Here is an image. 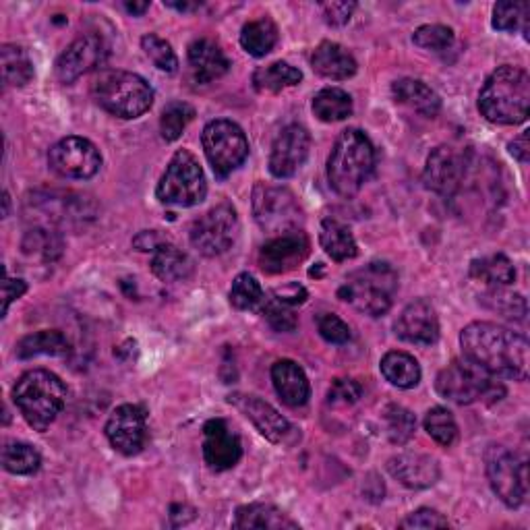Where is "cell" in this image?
Returning a JSON list of instances; mask_svg holds the SVG:
<instances>
[{
    "label": "cell",
    "mask_w": 530,
    "mask_h": 530,
    "mask_svg": "<svg viewBox=\"0 0 530 530\" xmlns=\"http://www.w3.org/2000/svg\"><path fill=\"white\" fill-rule=\"evenodd\" d=\"M468 166L470 162L466 152L456 150L452 145H439L427 158L423 183L429 191L441 197H452L460 191Z\"/></svg>",
    "instance_id": "5bb4252c"
},
{
    "label": "cell",
    "mask_w": 530,
    "mask_h": 530,
    "mask_svg": "<svg viewBox=\"0 0 530 530\" xmlns=\"http://www.w3.org/2000/svg\"><path fill=\"white\" fill-rule=\"evenodd\" d=\"M450 522L448 518L441 516L437 510H431V508H421L417 512L408 514L402 522H400V528H448Z\"/></svg>",
    "instance_id": "f907efd6"
},
{
    "label": "cell",
    "mask_w": 530,
    "mask_h": 530,
    "mask_svg": "<svg viewBox=\"0 0 530 530\" xmlns=\"http://www.w3.org/2000/svg\"><path fill=\"white\" fill-rule=\"evenodd\" d=\"M239 230L241 224L237 210H234L232 203L222 201L210 212H205L199 220H195L191 228V245L203 257H218L237 243Z\"/></svg>",
    "instance_id": "7c38bea8"
},
{
    "label": "cell",
    "mask_w": 530,
    "mask_h": 530,
    "mask_svg": "<svg viewBox=\"0 0 530 530\" xmlns=\"http://www.w3.org/2000/svg\"><path fill=\"white\" fill-rule=\"evenodd\" d=\"M317 330H319V336L330 344H346L352 336L348 323L342 321L334 313H321L317 317Z\"/></svg>",
    "instance_id": "c3c4849f"
},
{
    "label": "cell",
    "mask_w": 530,
    "mask_h": 530,
    "mask_svg": "<svg viewBox=\"0 0 530 530\" xmlns=\"http://www.w3.org/2000/svg\"><path fill=\"white\" fill-rule=\"evenodd\" d=\"M3 466L11 475H34L42 466L40 452L23 444V441H7L3 448Z\"/></svg>",
    "instance_id": "8d00e7d4"
},
{
    "label": "cell",
    "mask_w": 530,
    "mask_h": 530,
    "mask_svg": "<svg viewBox=\"0 0 530 530\" xmlns=\"http://www.w3.org/2000/svg\"><path fill=\"white\" fill-rule=\"evenodd\" d=\"M141 48L143 52L147 54V58L164 73H174L176 69H179V58H176L172 46L162 40L160 36L156 34H147L141 38Z\"/></svg>",
    "instance_id": "bcb514c9"
},
{
    "label": "cell",
    "mask_w": 530,
    "mask_h": 530,
    "mask_svg": "<svg viewBox=\"0 0 530 530\" xmlns=\"http://www.w3.org/2000/svg\"><path fill=\"white\" fill-rule=\"evenodd\" d=\"M311 65L317 75L334 81L350 79L359 69L355 56L336 42H321L313 52Z\"/></svg>",
    "instance_id": "d4e9b609"
},
{
    "label": "cell",
    "mask_w": 530,
    "mask_h": 530,
    "mask_svg": "<svg viewBox=\"0 0 530 530\" xmlns=\"http://www.w3.org/2000/svg\"><path fill=\"white\" fill-rule=\"evenodd\" d=\"M147 9H150V3H147V0H145V3H125V11L129 15H133V17L143 15Z\"/></svg>",
    "instance_id": "6f0895ef"
},
{
    "label": "cell",
    "mask_w": 530,
    "mask_h": 530,
    "mask_svg": "<svg viewBox=\"0 0 530 530\" xmlns=\"http://www.w3.org/2000/svg\"><path fill=\"white\" fill-rule=\"evenodd\" d=\"M392 94L398 104L408 106L410 110L427 116V119H433L441 110V98L437 96V92H433L427 83L419 79L404 77L394 81Z\"/></svg>",
    "instance_id": "484cf974"
},
{
    "label": "cell",
    "mask_w": 530,
    "mask_h": 530,
    "mask_svg": "<svg viewBox=\"0 0 530 530\" xmlns=\"http://www.w3.org/2000/svg\"><path fill=\"white\" fill-rule=\"evenodd\" d=\"M272 381L280 400L286 406H303L311 396V384L305 371L290 359L276 361L272 367Z\"/></svg>",
    "instance_id": "cb8c5ba5"
},
{
    "label": "cell",
    "mask_w": 530,
    "mask_h": 530,
    "mask_svg": "<svg viewBox=\"0 0 530 530\" xmlns=\"http://www.w3.org/2000/svg\"><path fill=\"white\" fill-rule=\"evenodd\" d=\"M208 195V181L199 160L187 152L179 150L156 187V197L164 205H176V208H193Z\"/></svg>",
    "instance_id": "ba28073f"
},
{
    "label": "cell",
    "mask_w": 530,
    "mask_h": 530,
    "mask_svg": "<svg viewBox=\"0 0 530 530\" xmlns=\"http://www.w3.org/2000/svg\"><path fill=\"white\" fill-rule=\"evenodd\" d=\"M166 7H170V9H176V11H195V9H199L201 7V3H172V0H170V3H164Z\"/></svg>",
    "instance_id": "680465c9"
},
{
    "label": "cell",
    "mask_w": 530,
    "mask_h": 530,
    "mask_svg": "<svg viewBox=\"0 0 530 530\" xmlns=\"http://www.w3.org/2000/svg\"><path fill=\"white\" fill-rule=\"evenodd\" d=\"M272 297L288 307H297V305H303L309 297V292L305 290V286L301 284H288L284 288H278Z\"/></svg>",
    "instance_id": "f5cc1de1"
},
{
    "label": "cell",
    "mask_w": 530,
    "mask_h": 530,
    "mask_svg": "<svg viewBox=\"0 0 530 530\" xmlns=\"http://www.w3.org/2000/svg\"><path fill=\"white\" fill-rule=\"evenodd\" d=\"M479 110L493 125H522L530 110L528 73L512 65L493 71L479 94Z\"/></svg>",
    "instance_id": "7a4b0ae2"
},
{
    "label": "cell",
    "mask_w": 530,
    "mask_h": 530,
    "mask_svg": "<svg viewBox=\"0 0 530 530\" xmlns=\"http://www.w3.org/2000/svg\"><path fill=\"white\" fill-rule=\"evenodd\" d=\"M355 110L352 106V98L348 92L340 90V87H326L313 98V114L321 123H338L348 119Z\"/></svg>",
    "instance_id": "e575fe53"
},
{
    "label": "cell",
    "mask_w": 530,
    "mask_h": 530,
    "mask_svg": "<svg viewBox=\"0 0 530 530\" xmlns=\"http://www.w3.org/2000/svg\"><path fill=\"white\" fill-rule=\"evenodd\" d=\"M253 216L261 230L270 234H286L299 230L303 212L297 197L286 187L259 183L253 189Z\"/></svg>",
    "instance_id": "30bf717a"
},
{
    "label": "cell",
    "mask_w": 530,
    "mask_h": 530,
    "mask_svg": "<svg viewBox=\"0 0 530 530\" xmlns=\"http://www.w3.org/2000/svg\"><path fill=\"white\" fill-rule=\"evenodd\" d=\"M396 334L408 344L431 346L439 338V317L427 299L412 301L396 321Z\"/></svg>",
    "instance_id": "44dd1931"
},
{
    "label": "cell",
    "mask_w": 530,
    "mask_h": 530,
    "mask_svg": "<svg viewBox=\"0 0 530 530\" xmlns=\"http://www.w3.org/2000/svg\"><path fill=\"white\" fill-rule=\"evenodd\" d=\"M303 81V73L288 63H272L268 67H259L253 73V85L261 94H280L286 87H294Z\"/></svg>",
    "instance_id": "d6a6232c"
},
{
    "label": "cell",
    "mask_w": 530,
    "mask_h": 530,
    "mask_svg": "<svg viewBox=\"0 0 530 530\" xmlns=\"http://www.w3.org/2000/svg\"><path fill=\"white\" fill-rule=\"evenodd\" d=\"M25 290H27V284H25L23 280L9 278V276L5 274V280H3V317L9 313L11 303L23 297Z\"/></svg>",
    "instance_id": "db71d44e"
},
{
    "label": "cell",
    "mask_w": 530,
    "mask_h": 530,
    "mask_svg": "<svg viewBox=\"0 0 530 530\" xmlns=\"http://www.w3.org/2000/svg\"><path fill=\"white\" fill-rule=\"evenodd\" d=\"M71 344L67 336L58 330H42L29 334L17 342L15 355L23 361L34 357H67Z\"/></svg>",
    "instance_id": "83f0119b"
},
{
    "label": "cell",
    "mask_w": 530,
    "mask_h": 530,
    "mask_svg": "<svg viewBox=\"0 0 530 530\" xmlns=\"http://www.w3.org/2000/svg\"><path fill=\"white\" fill-rule=\"evenodd\" d=\"M412 42L415 46L423 48V50H431V52H444L448 48H452L454 44V29L448 25H421L415 36H412Z\"/></svg>",
    "instance_id": "f6af8a7d"
},
{
    "label": "cell",
    "mask_w": 530,
    "mask_h": 530,
    "mask_svg": "<svg viewBox=\"0 0 530 530\" xmlns=\"http://www.w3.org/2000/svg\"><path fill=\"white\" fill-rule=\"evenodd\" d=\"M363 396V386L355 379L348 377H338L332 381V386L328 390V402L334 406H348L359 402Z\"/></svg>",
    "instance_id": "681fc988"
},
{
    "label": "cell",
    "mask_w": 530,
    "mask_h": 530,
    "mask_svg": "<svg viewBox=\"0 0 530 530\" xmlns=\"http://www.w3.org/2000/svg\"><path fill=\"white\" fill-rule=\"evenodd\" d=\"M355 3H323L321 13L330 25H344L350 21L352 13H355Z\"/></svg>",
    "instance_id": "816d5d0a"
},
{
    "label": "cell",
    "mask_w": 530,
    "mask_h": 530,
    "mask_svg": "<svg viewBox=\"0 0 530 530\" xmlns=\"http://www.w3.org/2000/svg\"><path fill=\"white\" fill-rule=\"evenodd\" d=\"M425 431L439 446L450 448L458 437V425L452 412L444 406H435L425 415Z\"/></svg>",
    "instance_id": "b9f144b4"
},
{
    "label": "cell",
    "mask_w": 530,
    "mask_h": 530,
    "mask_svg": "<svg viewBox=\"0 0 530 530\" xmlns=\"http://www.w3.org/2000/svg\"><path fill=\"white\" fill-rule=\"evenodd\" d=\"M203 152L208 158L212 170L220 179H226L249 156V141L245 131L228 119H218L205 125L203 135Z\"/></svg>",
    "instance_id": "9c48e42d"
},
{
    "label": "cell",
    "mask_w": 530,
    "mask_h": 530,
    "mask_svg": "<svg viewBox=\"0 0 530 530\" xmlns=\"http://www.w3.org/2000/svg\"><path fill=\"white\" fill-rule=\"evenodd\" d=\"M483 303L499 313L506 319H512V321H524L526 319V301L522 294L518 292H510V290H504V286H491V290L483 297Z\"/></svg>",
    "instance_id": "74e56055"
},
{
    "label": "cell",
    "mask_w": 530,
    "mask_h": 530,
    "mask_svg": "<svg viewBox=\"0 0 530 530\" xmlns=\"http://www.w3.org/2000/svg\"><path fill=\"white\" fill-rule=\"evenodd\" d=\"M152 255H154L152 257V272L162 282H183V280L191 278L195 265H193L191 257L187 253H183L179 247H174L172 243L166 241Z\"/></svg>",
    "instance_id": "f1b7e54d"
},
{
    "label": "cell",
    "mask_w": 530,
    "mask_h": 530,
    "mask_svg": "<svg viewBox=\"0 0 530 530\" xmlns=\"http://www.w3.org/2000/svg\"><path fill=\"white\" fill-rule=\"evenodd\" d=\"M435 390L441 398L460 406L475 402L493 404L506 396V388L499 384L497 377L466 357L452 361L446 369L439 371Z\"/></svg>",
    "instance_id": "52a82bcc"
},
{
    "label": "cell",
    "mask_w": 530,
    "mask_h": 530,
    "mask_svg": "<svg viewBox=\"0 0 530 530\" xmlns=\"http://www.w3.org/2000/svg\"><path fill=\"white\" fill-rule=\"evenodd\" d=\"M92 94L102 110L125 121L139 119L154 104L152 85L135 73L119 69L102 71L92 83Z\"/></svg>",
    "instance_id": "5b68a950"
},
{
    "label": "cell",
    "mask_w": 530,
    "mask_h": 530,
    "mask_svg": "<svg viewBox=\"0 0 530 530\" xmlns=\"http://www.w3.org/2000/svg\"><path fill=\"white\" fill-rule=\"evenodd\" d=\"M464 357L493 377L522 381L528 375V340L491 321H475L460 334Z\"/></svg>",
    "instance_id": "6da1fadb"
},
{
    "label": "cell",
    "mask_w": 530,
    "mask_h": 530,
    "mask_svg": "<svg viewBox=\"0 0 530 530\" xmlns=\"http://www.w3.org/2000/svg\"><path fill=\"white\" fill-rule=\"evenodd\" d=\"M234 528L249 530H299V522H294L286 512L272 504H249L241 506L234 516Z\"/></svg>",
    "instance_id": "4316f807"
},
{
    "label": "cell",
    "mask_w": 530,
    "mask_h": 530,
    "mask_svg": "<svg viewBox=\"0 0 530 530\" xmlns=\"http://www.w3.org/2000/svg\"><path fill=\"white\" fill-rule=\"evenodd\" d=\"M375 168V147L359 129H346L338 135L328 158L330 187L342 197H355L369 181Z\"/></svg>",
    "instance_id": "3957f363"
},
{
    "label": "cell",
    "mask_w": 530,
    "mask_h": 530,
    "mask_svg": "<svg viewBox=\"0 0 530 530\" xmlns=\"http://www.w3.org/2000/svg\"><path fill=\"white\" fill-rule=\"evenodd\" d=\"M228 402L237 410H241L243 415L257 427V431L265 439H270L272 444H288V439L294 435V429L288 423V419H284L270 402L261 400L259 396L232 394L228 396Z\"/></svg>",
    "instance_id": "d6986e66"
},
{
    "label": "cell",
    "mask_w": 530,
    "mask_h": 530,
    "mask_svg": "<svg viewBox=\"0 0 530 530\" xmlns=\"http://www.w3.org/2000/svg\"><path fill=\"white\" fill-rule=\"evenodd\" d=\"M470 276L489 286H510L516 280V268L510 257L497 253L470 263Z\"/></svg>",
    "instance_id": "836d02e7"
},
{
    "label": "cell",
    "mask_w": 530,
    "mask_h": 530,
    "mask_svg": "<svg viewBox=\"0 0 530 530\" xmlns=\"http://www.w3.org/2000/svg\"><path fill=\"white\" fill-rule=\"evenodd\" d=\"M0 61H3V79L9 87H23L36 75L32 58L17 44H5L0 50Z\"/></svg>",
    "instance_id": "d590c367"
},
{
    "label": "cell",
    "mask_w": 530,
    "mask_h": 530,
    "mask_svg": "<svg viewBox=\"0 0 530 530\" xmlns=\"http://www.w3.org/2000/svg\"><path fill=\"white\" fill-rule=\"evenodd\" d=\"M48 164L56 174H61L63 179L87 181L98 174L102 166V156L90 139L71 135L50 147Z\"/></svg>",
    "instance_id": "4fadbf2b"
},
{
    "label": "cell",
    "mask_w": 530,
    "mask_h": 530,
    "mask_svg": "<svg viewBox=\"0 0 530 530\" xmlns=\"http://www.w3.org/2000/svg\"><path fill=\"white\" fill-rule=\"evenodd\" d=\"M510 154L518 160V162H522V164H526L528 162V158H530V143H528V131H524V133H520L510 145Z\"/></svg>",
    "instance_id": "9f6ffc18"
},
{
    "label": "cell",
    "mask_w": 530,
    "mask_h": 530,
    "mask_svg": "<svg viewBox=\"0 0 530 530\" xmlns=\"http://www.w3.org/2000/svg\"><path fill=\"white\" fill-rule=\"evenodd\" d=\"M311 243L303 230H292L270 239L259 251V265L265 274L280 276L297 270L309 257Z\"/></svg>",
    "instance_id": "9a60e30c"
},
{
    "label": "cell",
    "mask_w": 530,
    "mask_h": 530,
    "mask_svg": "<svg viewBox=\"0 0 530 530\" xmlns=\"http://www.w3.org/2000/svg\"><path fill=\"white\" fill-rule=\"evenodd\" d=\"M265 294L261 284L251 274H239L230 288V305L239 311H255L263 305Z\"/></svg>",
    "instance_id": "f35d334b"
},
{
    "label": "cell",
    "mask_w": 530,
    "mask_h": 530,
    "mask_svg": "<svg viewBox=\"0 0 530 530\" xmlns=\"http://www.w3.org/2000/svg\"><path fill=\"white\" fill-rule=\"evenodd\" d=\"M261 311H263V317L268 319V323L276 332H294L299 326V317L297 313H294V307H288L276 301L274 297L263 301Z\"/></svg>",
    "instance_id": "7dc6e473"
},
{
    "label": "cell",
    "mask_w": 530,
    "mask_h": 530,
    "mask_svg": "<svg viewBox=\"0 0 530 530\" xmlns=\"http://www.w3.org/2000/svg\"><path fill=\"white\" fill-rule=\"evenodd\" d=\"M278 44V27L270 17H259L243 25L241 46L247 54L261 58L270 54Z\"/></svg>",
    "instance_id": "1f68e13d"
},
{
    "label": "cell",
    "mask_w": 530,
    "mask_h": 530,
    "mask_svg": "<svg viewBox=\"0 0 530 530\" xmlns=\"http://www.w3.org/2000/svg\"><path fill=\"white\" fill-rule=\"evenodd\" d=\"M189 67L193 79L205 85L224 77L230 69V61L216 42L208 38H199L189 46Z\"/></svg>",
    "instance_id": "603a6c76"
},
{
    "label": "cell",
    "mask_w": 530,
    "mask_h": 530,
    "mask_svg": "<svg viewBox=\"0 0 530 530\" xmlns=\"http://www.w3.org/2000/svg\"><path fill=\"white\" fill-rule=\"evenodd\" d=\"M396 292V270L386 261H373L346 278L338 290V297L365 315L379 317L390 311Z\"/></svg>",
    "instance_id": "8992f818"
},
{
    "label": "cell",
    "mask_w": 530,
    "mask_h": 530,
    "mask_svg": "<svg viewBox=\"0 0 530 530\" xmlns=\"http://www.w3.org/2000/svg\"><path fill=\"white\" fill-rule=\"evenodd\" d=\"M528 3H497L493 7V27L497 32H522L528 38Z\"/></svg>",
    "instance_id": "ab89813d"
},
{
    "label": "cell",
    "mask_w": 530,
    "mask_h": 530,
    "mask_svg": "<svg viewBox=\"0 0 530 530\" xmlns=\"http://www.w3.org/2000/svg\"><path fill=\"white\" fill-rule=\"evenodd\" d=\"M311 135L301 125H288L278 133L270 154V172L276 179H290L307 162Z\"/></svg>",
    "instance_id": "ac0fdd59"
},
{
    "label": "cell",
    "mask_w": 530,
    "mask_h": 530,
    "mask_svg": "<svg viewBox=\"0 0 530 530\" xmlns=\"http://www.w3.org/2000/svg\"><path fill=\"white\" fill-rule=\"evenodd\" d=\"M168 239H164L162 234L158 230H143L139 232L133 245L137 251H143V253H154L160 245H164Z\"/></svg>",
    "instance_id": "11a10c76"
},
{
    "label": "cell",
    "mask_w": 530,
    "mask_h": 530,
    "mask_svg": "<svg viewBox=\"0 0 530 530\" xmlns=\"http://www.w3.org/2000/svg\"><path fill=\"white\" fill-rule=\"evenodd\" d=\"M23 251L27 255H36L46 261H54L58 255L63 253V241L56 232L36 228L29 230L23 239Z\"/></svg>",
    "instance_id": "ee69618b"
},
{
    "label": "cell",
    "mask_w": 530,
    "mask_h": 530,
    "mask_svg": "<svg viewBox=\"0 0 530 530\" xmlns=\"http://www.w3.org/2000/svg\"><path fill=\"white\" fill-rule=\"evenodd\" d=\"M388 437L394 446H404L415 437L417 431V419L412 412L400 404H390L384 412Z\"/></svg>",
    "instance_id": "60d3db41"
},
{
    "label": "cell",
    "mask_w": 530,
    "mask_h": 530,
    "mask_svg": "<svg viewBox=\"0 0 530 530\" xmlns=\"http://www.w3.org/2000/svg\"><path fill=\"white\" fill-rule=\"evenodd\" d=\"M195 119V108L187 102H179L174 100L170 102L164 112H162V119H160V133L164 141H176L183 131L187 129V125Z\"/></svg>",
    "instance_id": "7bdbcfd3"
},
{
    "label": "cell",
    "mask_w": 530,
    "mask_h": 530,
    "mask_svg": "<svg viewBox=\"0 0 530 530\" xmlns=\"http://www.w3.org/2000/svg\"><path fill=\"white\" fill-rule=\"evenodd\" d=\"M381 375H384L392 386L400 390L415 388L421 381V365L419 361L402 350H392L381 359Z\"/></svg>",
    "instance_id": "4dcf8cb0"
},
{
    "label": "cell",
    "mask_w": 530,
    "mask_h": 530,
    "mask_svg": "<svg viewBox=\"0 0 530 530\" xmlns=\"http://www.w3.org/2000/svg\"><path fill=\"white\" fill-rule=\"evenodd\" d=\"M388 473L408 489H427L439 481V462L427 454L402 452L388 460Z\"/></svg>",
    "instance_id": "7402d4cb"
},
{
    "label": "cell",
    "mask_w": 530,
    "mask_h": 530,
    "mask_svg": "<svg viewBox=\"0 0 530 530\" xmlns=\"http://www.w3.org/2000/svg\"><path fill=\"white\" fill-rule=\"evenodd\" d=\"M243 456L241 437L232 431L228 421L210 419L203 427V458L212 470H228L237 466Z\"/></svg>",
    "instance_id": "ffe728a7"
},
{
    "label": "cell",
    "mask_w": 530,
    "mask_h": 530,
    "mask_svg": "<svg viewBox=\"0 0 530 530\" xmlns=\"http://www.w3.org/2000/svg\"><path fill=\"white\" fill-rule=\"evenodd\" d=\"M487 479L493 493L508 508H520L528 493L526 462L504 446H491L485 456Z\"/></svg>",
    "instance_id": "8fae6325"
},
{
    "label": "cell",
    "mask_w": 530,
    "mask_h": 530,
    "mask_svg": "<svg viewBox=\"0 0 530 530\" xmlns=\"http://www.w3.org/2000/svg\"><path fill=\"white\" fill-rule=\"evenodd\" d=\"M110 446L125 456H135L147 441V415L137 404H123L112 410L106 423Z\"/></svg>",
    "instance_id": "2e32d148"
},
{
    "label": "cell",
    "mask_w": 530,
    "mask_h": 530,
    "mask_svg": "<svg viewBox=\"0 0 530 530\" xmlns=\"http://www.w3.org/2000/svg\"><path fill=\"white\" fill-rule=\"evenodd\" d=\"M319 243L323 251L328 253L334 261H348L359 255V245L355 241V234L350 228L338 220H323L321 232H319Z\"/></svg>",
    "instance_id": "f546056e"
},
{
    "label": "cell",
    "mask_w": 530,
    "mask_h": 530,
    "mask_svg": "<svg viewBox=\"0 0 530 530\" xmlns=\"http://www.w3.org/2000/svg\"><path fill=\"white\" fill-rule=\"evenodd\" d=\"M108 56L106 42L100 36L87 34L77 38L67 50L58 56L56 61V77L61 83H75L85 73H90L104 65Z\"/></svg>",
    "instance_id": "e0dca14e"
},
{
    "label": "cell",
    "mask_w": 530,
    "mask_h": 530,
    "mask_svg": "<svg viewBox=\"0 0 530 530\" xmlns=\"http://www.w3.org/2000/svg\"><path fill=\"white\" fill-rule=\"evenodd\" d=\"M13 400L29 427L46 431L65 408L67 388L58 375L34 369L21 375L13 390Z\"/></svg>",
    "instance_id": "277c9868"
}]
</instances>
